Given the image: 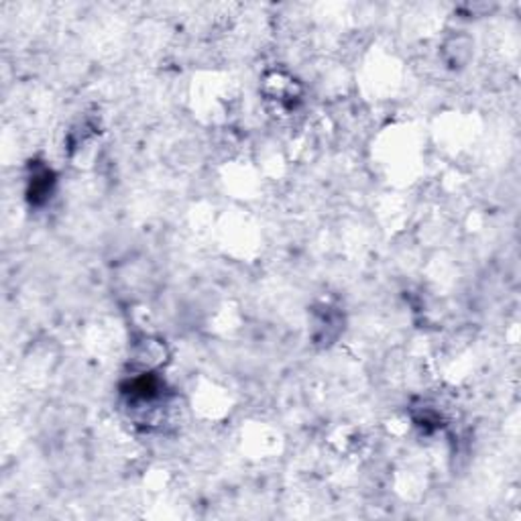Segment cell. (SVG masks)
I'll list each match as a JSON object with an SVG mask.
<instances>
[{"label":"cell","instance_id":"cell-1","mask_svg":"<svg viewBox=\"0 0 521 521\" xmlns=\"http://www.w3.org/2000/svg\"><path fill=\"white\" fill-rule=\"evenodd\" d=\"M168 357L170 352L165 340L157 336H141L135 340L133 351H130V363H133L135 373H157Z\"/></svg>","mask_w":521,"mask_h":521},{"label":"cell","instance_id":"cell-2","mask_svg":"<svg viewBox=\"0 0 521 521\" xmlns=\"http://www.w3.org/2000/svg\"><path fill=\"white\" fill-rule=\"evenodd\" d=\"M472 41L467 35H454L442 43V58L450 69H461L470 61Z\"/></svg>","mask_w":521,"mask_h":521}]
</instances>
